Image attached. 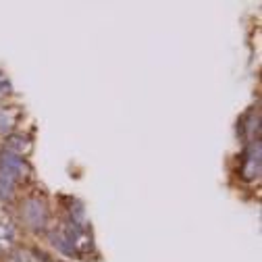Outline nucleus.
Instances as JSON below:
<instances>
[{"label":"nucleus","mask_w":262,"mask_h":262,"mask_svg":"<svg viewBox=\"0 0 262 262\" xmlns=\"http://www.w3.org/2000/svg\"><path fill=\"white\" fill-rule=\"evenodd\" d=\"M21 214H23V221L34 229V231H42L46 227V204L40 200V198H27L21 206Z\"/></svg>","instance_id":"1"},{"label":"nucleus","mask_w":262,"mask_h":262,"mask_svg":"<svg viewBox=\"0 0 262 262\" xmlns=\"http://www.w3.org/2000/svg\"><path fill=\"white\" fill-rule=\"evenodd\" d=\"M0 169L7 171V173H11L17 181L25 179V177L29 175V171H31L29 165H27V160H25L21 154H15V152H11V150H7V148L0 150Z\"/></svg>","instance_id":"2"},{"label":"nucleus","mask_w":262,"mask_h":262,"mask_svg":"<svg viewBox=\"0 0 262 262\" xmlns=\"http://www.w3.org/2000/svg\"><path fill=\"white\" fill-rule=\"evenodd\" d=\"M260 156H262V150H260V142L256 140L254 144H250V148L246 152V162L242 165V173H244L246 181H258V177H260Z\"/></svg>","instance_id":"3"},{"label":"nucleus","mask_w":262,"mask_h":262,"mask_svg":"<svg viewBox=\"0 0 262 262\" xmlns=\"http://www.w3.org/2000/svg\"><path fill=\"white\" fill-rule=\"evenodd\" d=\"M15 189H17V179L0 169V200H11L15 195Z\"/></svg>","instance_id":"4"},{"label":"nucleus","mask_w":262,"mask_h":262,"mask_svg":"<svg viewBox=\"0 0 262 262\" xmlns=\"http://www.w3.org/2000/svg\"><path fill=\"white\" fill-rule=\"evenodd\" d=\"M5 148H7V150H11V152H15V154H21L23 150H27V148H29V140H27L25 136L13 134V136H9V138H7Z\"/></svg>","instance_id":"5"},{"label":"nucleus","mask_w":262,"mask_h":262,"mask_svg":"<svg viewBox=\"0 0 262 262\" xmlns=\"http://www.w3.org/2000/svg\"><path fill=\"white\" fill-rule=\"evenodd\" d=\"M50 239H52V244L56 246V250H60L62 254H67V256H75V254H77V250H75V244H71L67 237H62V235H56V233H52V235H50Z\"/></svg>","instance_id":"6"},{"label":"nucleus","mask_w":262,"mask_h":262,"mask_svg":"<svg viewBox=\"0 0 262 262\" xmlns=\"http://www.w3.org/2000/svg\"><path fill=\"white\" fill-rule=\"evenodd\" d=\"M13 127H15V119L11 117V113L0 111V131H3V134H9Z\"/></svg>","instance_id":"7"}]
</instances>
